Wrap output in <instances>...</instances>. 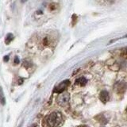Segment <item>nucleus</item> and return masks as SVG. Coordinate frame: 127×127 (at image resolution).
<instances>
[{
  "label": "nucleus",
  "mask_w": 127,
  "mask_h": 127,
  "mask_svg": "<svg viewBox=\"0 0 127 127\" xmlns=\"http://www.w3.org/2000/svg\"><path fill=\"white\" fill-rule=\"evenodd\" d=\"M69 95L68 93H62L58 96L57 98V103L60 106H66L69 102Z\"/></svg>",
  "instance_id": "f03ea898"
},
{
  "label": "nucleus",
  "mask_w": 127,
  "mask_h": 127,
  "mask_svg": "<svg viewBox=\"0 0 127 127\" xmlns=\"http://www.w3.org/2000/svg\"><path fill=\"white\" fill-rule=\"evenodd\" d=\"M63 122V117L61 113L54 111L44 118L42 125L44 127H58L61 125Z\"/></svg>",
  "instance_id": "f257e3e1"
},
{
  "label": "nucleus",
  "mask_w": 127,
  "mask_h": 127,
  "mask_svg": "<svg viewBox=\"0 0 127 127\" xmlns=\"http://www.w3.org/2000/svg\"><path fill=\"white\" fill-rule=\"evenodd\" d=\"M13 38H14L13 34H11V33L7 34L6 37V39H5V42H6V45H8L9 43H10V41H12V40H13Z\"/></svg>",
  "instance_id": "0eeeda50"
},
{
  "label": "nucleus",
  "mask_w": 127,
  "mask_h": 127,
  "mask_svg": "<svg viewBox=\"0 0 127 127\" xmlns=\"http://www.w3.org/2000/svg\"><path fill=\"white\" fill-rule=\"evenodd\" d=\"M69 83H70L69 80L63 81L62 83H61L59 85H57V87H55L54 92L55 93H61V92H63V91L67 88V87L69 85Z\"/></svg>",
  "instance_id": "7ed1b4c3"
},
{
  "label": "nucleus",
  "mask_w": 127,
  "mask_h": 127,
  "mask_svg": "<svg viewBox=\"0 0 127 127\" xmlns=\"http://www.w3.org/2000/svg\"><path fill=\"white\" fill-rule=\"evenodd\" d=\"M87 79L84 77H80L78 78L76 80H75V84H77L79 86H84L87 83Z\"/></svg>",
  "instance_id": "39448f33"
},
{
  "label": "nucleus",
  "mask_w": 127,
  "mask_h": 127,
  "mask_svg": "<svg viewBox=\"0 0 127 127\" xmlns=\"http://www.w3.org/2000/svg\"><path fill=\"white\" fill-rule=\"evenodd\" d=\"M14 62H15V64H16V63H17V64H18V63H19V59H18L17 57H15V59H14Z\"/></svg>",
  "instance_id": "6e6552de"
},
{
  "label": "nucleus",
  "mask_w": 127,
  "mask_h": 127,
  "mask_svg": "<svg viewBox=\"0 0 127 127\" xmlns=\"http://www.w3.org/2000/svg\"><path fill=\"white\" fill-rule=\"evenodd\" d=\"M99 98L100 100L103 102H106L107 101L109 100L110 96H109V93L107 92L106 91H101L100 95H99Z\"/></svg>",
  "instance_id": "20e7f679"
},
{
  "label": "nucleus",
  "mask_w": 127,
  "mask_h": 127,
  "mask_svg": "<svg viewBox=\"0 0 127 127\" xmlns=\"http://www.w3.org/2000/svg\"><path fill=\"white\" fill-rule=\"evenodd\" d=\"M0 102H1L2 105L5 104V97H4V94H3L2 87H0Z\"/></svg>",
  "instance_id": "423d86ee"
},
{
  "label": "nucleus",
  "mask_w": 127,
  "mask_h": 127,
  "mask_svg": "<svg viewBox=\"0 0 127 127\" xmlns=\"http://www.w3.org/2000/svg\"><path fill=\"white\" fill-rule=\"evenodd\" d=\"M6 58H5V61H8V57H5Z\"/></svg>",
  "instance_id": "1a4fd4ad"
},
{
  "label": "nucleus",
  "mask_w": 127,
  "mask_h": 127,
  "mask_svg": "<svg viewBox=\"0 0 127 127\" xmlns=\"http://www.w3.org/2000/svg\"><path fill=\"white\" fill-rule=\"evenodd\" d=\"M126 53H127V49H126Z\"/></svg>",
  "instance_id": "9d476101"
}]
</instances>
